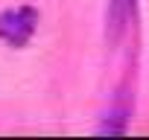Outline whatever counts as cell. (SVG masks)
Listing matches in <instances>:
<instances>
[{"label": "cell", "mask_w": 149, "mask_h": 140, "mask_svg": "<svg viewBox=\"0 0 149 140\" xmlns=\"http://www.w3.org/2000/svg\"><path fill=\"white\" fill-rule=\"evenodd\" d=\"M134 15V0H108V38L117 41Z\"/></svg>", "instance_id": "2"}, {"label": "cell", "mask_w": 149, "mask_h": 140, "mask_svg": "<svg viewBox=\"0 0 149 140\" xmlns=\"http://www.w3.org/2000/svg\"><path fill=\"white\" fill-rule=\"evenodd\" d=\"M35 24H38L35 9H29V6L9 9V12L0 15V38L9 41V44H15V47H21V44H26L32 38Z\"/></svg>", "instance_id": "1"}]
</instances>
